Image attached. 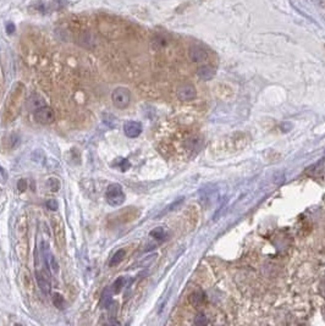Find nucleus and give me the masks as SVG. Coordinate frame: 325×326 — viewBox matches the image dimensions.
I'll use <instances>...</instances> for the list:
<instances>
[{"mask_svg":"<svg viewBox=\"0 0 325 326\" xmlns=\"http://www.w3.org/2000/svg\"><path fill=\"white\" fill-rule=\"evenodd\" d=\"M23 96H25V87L22 83H17L10 92L6 102H5L4 109H2V122L4 125L14 122L16 117L20 115L22 109Z\"/></svg>","mask_w":325,"mask_h":326,"instance_id":"1","label":"nucleus"},{"mask_svg":"<svg viewBox=\"0 0 325 326\" xmlns=\"http://www.w3.org/2000/svg\"><path fill=\"white\" fill-rule=\"evenodd\" d=\"M107 202L111 207H119L125 202V193H123V190L119 183H111V185L108 186L106 193Z\"/></svg>","mask_w":325,"mask_h":326,"instance_id":"2","label":"nucleus"},{"mask_svg":"<svg viewBox=\"0 0 325 326\" xmlns=\"http://www.w3.org/2000/svg\"><path fill=\"white\" fill-rule=\"evenodd\" d=\"M17 253L21 257V259H25L27 255V223L26 220H20L17 226Z\"/></svg>","mask_w":325,"mask_h":326,"instance_id":"3","label":"nucleus"},{"mask_svg":"<svg viewBox=\"0 0 325 326\" xmlns=\"http://www.w3.org/2000/svg\"><path fill=\"white\" fill-rule=\"evenodd\" d=\"M111 101L114 107H116L117 109H126L131 102L130 91L125 87L115 88L111 94Z\"/></svg>","mask_w":325,"mask_h":326,"instance_id":"4","label":"nucleus"},{"mask_svg":"<svg viewBox=\"0 0 325 326\" xmlns=\"http://www.w3.org/2000/svg\"><path fill=\"white\" fill-rule=\"evenodd\" d=\"M52 227H53V233H54L56 246H58L60 249H63L65 247L66 243V236H65V226H64L63 221L59 217H53L52 220Z\"/></svg>","mask_w":325,"mask_h":326,"instance_id":"5","label":"nucleus"},{"mask_svg":"<svg viewBox=\"0 0 325 326\" xmlns=\"http://www.w3.org/2000/svg\"><path fill=\"white\" fill-rule=\"evenodd\" d=\"M34 120L38 123H42V125H50L55 120L54 111H53L52 108L47 107V105L37 108L34 110Z\"/></svg>","mask_w":325,"mask_h":326,"instance_id":"6","label":"nucleus"},{"mask_svg":"<svg viewBox=\"0 0 325 326\" xmlns=\"http://www.w3.org/2000/svg\"><path fill=\"white\" fill-rule=\"evenodd\" d=\"M36 280L37 284L43 292L47 295L48 292H50V287H52V279H50L49 270L47 269H39V270L36 271Z\"/></svg>","mask_w":325,"mask_h":326,"instance_id":"7","label":"nucleus"},{"mask_svg":"<svg viewBox=\"0 0 325 326\" xmlns=\"http://www.w3.org/2000/svg\"><path fill=\"white\" fill-rule=\"evenodd\" d=\"M196 96H197V91H196L195 86L191 83H182L177 88V97L180 101L191 102L196 98Z\"/></svg>","mask_w":325,"mask_h":326,"instance_id":"8","label":"nucleus"},{"mask_svg":"<svg viewBox=\"0 0 325 326\" xmlns=\"http://www.w3.org/2000/svg\"><path fill=\"white\" fill-rule=\"evenodd\" d=\"M123 132L128 138H136L142 133V125L138 121H127L123 125Z\"/></svg>","mask_w":325,"mask_h":326,"instance_id":"9","label":"nucleus"},{"mask_svg":"<svg viewBox=\"0 0 325 326\" xmlns=\"http://www.w3.org/2000/svg\"><path fill=\"white\" fill-rule=\"evenodd\" d=\"M190 58L195 63L202 64L206 63L207 59H208V53L201 47H192L190 49Z\"/></svg>","mask_w":325,"mask_h":326,"instance_id":"10","label":"nucleus"},{"mask_svg":"<svg viewBox=\"0 0 325 326\" xmlns=\"http://www.w3.org/2000/svg\"><path fill=\"white\" fill-rule=\"evenodd\" d=\"M197 75L200 76V79H202L204 81H208V80H212L214 76H216V70H214L212 66L204 65V66H201L200 69H198Z\"/></svg>","mask_w":325,"mask_h":326,"instance_id":"11","label":"nucleus"},{"mask_svg":"<svg viewBox=\"0 0 325 326\" xmlns=\"http://www.w3.org/2000/svg\"><path fill=\"white\" fill-rule=\"evenodd\" d=\"M204 301H206V295H204V292H202V291H196V292H193L192 295L190 296L191 304L195 307L202 306Z\"/></svg>","mask_w":325,"mask_h":326,"instance_id":"12","label":"nucleus"},{"mask_svg":"<svg viewBox=\"0 0 325 326\" xmlns=\"http://www.w3.org/2000/svg\"><path fill=\"white\" fill-rule=\"evenodd\" d=\"M125 255H126V250L125 249L116 250V253H115V254L111 257V259H110L109 265L110 266H115V265H117V264H120L123 260V258H125Z\"/></svg>","mask_w":325,"mask_h":326,"instance_id":"13","label":"nucleus"},{"mask_svg":"<svg viewBox=\"0 0 325 326\" xmlns=\"http://www.w3.org/2000/svg\"><path fill=\"white\" fill-rule=\"evenodd\" d=\"M149 235L152 236L153 238L158 239V241H162V239L165 238L166 233H165V230H164L163 227H157V228H154V230L150 231Z\"/></svg>","mask_w":325,"mask_h":326,"instance_id":"14","label":"nucleus"},{"mask_svg":"<svg viewBox=\"0 0 325 326\" xmlns=\"http://www.w3.org/2000/svg\"><path fill=\"white\" fill-rule=\"evenodd\" d=\"M125 284H126V280L123 279V277H119V279L112 284L111 286L112 293H119L120 291L122 290V287H125Z\"/></svg>","mask_w":325,"mask_h":326,"instance_id":"15","label":"nucleus"},{"mask_svg":"<svg viewBox=\"0 0 325 326\" xmlns=\"http://www.w3.org/2000/svg\"><path fill=\"white\" fill-rule=\"evenodd\" d=\"M53 304L59 309H63L65 307V300L61 295H58V293H54L53 295Z\"/></svg>","mask_w":325,"mask_h":326,"instance_id":"16","label":"nucleus"},{"mask_svg":"<svg viewBox=\"0 0 325 326\" xmlns=\"http://www.w3.org/2000/svg\"><path fill=\"white\" fill-rule=\"evenodd\" d=\"M48 186H49V188L53 191V192H58L59 188H60V182H59L58 179L52 177V179L48 180Z\"/></svg>","mask_w":325,"mask_h":326,"instance_id":"17","label":"nucleus"},{"mask_svg":"<svg viewBox=\"0 0 325 326\" xmlns=\"http://www.w3.org/2000/svg\"><path fill=\"white\" fill-rule=\"evenodd\" d=\"M115 165H116L119 169H121V171H126V170L130 168V163L127 161V159H121V160L119 159Z\"/></svg>","mask_w":325,"mask_h":326,"instance_id":"18","label":"nucleus"},{"mask_svg":"<svg viewBox=\"0 0 325 326\" xmlns=\"http://www.w3.org/2000/svg\"><path fill=\"white\" fill-rule=\"evenodd\" d=\"M45 206H47V208L49 210H53V212H55V210H58V202H56V199H48V202L45 203Z\"/></svg>","mask_w":325,"mask_h":326,"instance_id":"19","label":"nucleus"},{"mask_svg":"<svg viewBox=\"0 0 325 326\" xmlns=\"http://www.w3.org/2000/svg\"><path fill=\"white\" fill-rule=\"evenodd\" d=\"M195 323H196V324H198V325L207 324V323H208V320L206 319V317H204L203 314H200V315H197V318H196Z\"/></svg>","mask_w":325,"mask_h":326,"instance_id":"20","label":"nucleus"},{"mask_svg":"<svg viewBox=\"0 0 325 326\" xmlns=\"http://www.w3.org/2000/svg\"><path fill=\"white\" fill-rule=\"evenodd\" d=\"M5 180H6V172L0 166V183H4Z\"/></svg>","mask_w":325,"mask_h":326,"instance_id":"21","label":"nucleus"},{"mask_svg":"<svg viewBox=\"0 0 325 326\" xmlns=\"http://www.w3.org/2000/svg\"><path fill=\"white\" fill-rule=\"evenodd\" d=\"M1 90H2V87H1V80H0V98H1Z\"/></svg>","mask_w":325,"mask_h":326,"instance_id":"22","label":"nucleus"}]
</instances>
